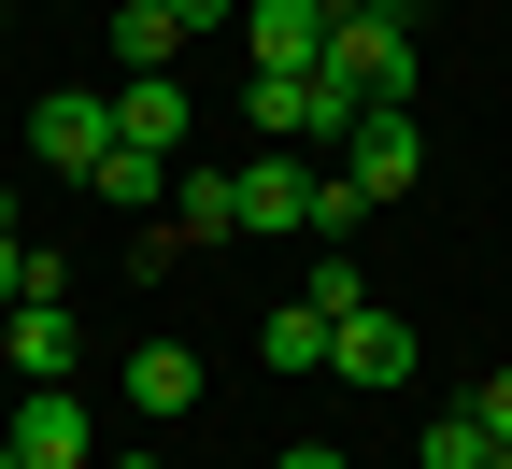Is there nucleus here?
<instances>
[{"label":"nucleus","mask_w":512,"mask_h":469,"mask_svg":"<svg viewBox=\"0 0 512 469\" xmlns=\"http://www.w3.org/2000/svg\"><path fill=\"white\" fill-rule=\"evenodd\" d=\"M413 0H342V29H328V86L356 114H413Z\"/></svg>","instance_id":"nucleus-1"},{"label":"nucleus","mask_w":512,"mask_h":469,"mask_svg":"<svg viewBox=\"0 0 512 469\" xmlns=\"http://www.w3.org/2000/svg\"><path fill=\"white\" fill-rule=\"evenodd\" d=\"M15 469H100V413L72 384H15Z\"/></svg>","instance_id":"nucleus-2"},{"label":"nucleus","mask_w":512,"mask_h":469,"mask_svg":"<svg viewBox=\"0 0 512 469\" xmlns=\"http://www.w3.org/2000/svg\"><path fill=\"white\" fill-rule=\"evenodd\" d=\"M328 370H342V384H370V398H399V384L427 370V342H413V327L370 299V313H342V327H328Z\"/></svg>","instance_id":"nucleus-3"},{"label":"nucleus","mask_w":512,"mask_h":469,"mask_svg":"<svg viewBox=\"0 0 512 469\" xmlns=\"http://www.w3.org/2000/svg\"><path fill=\"white\" fill-rule=\"evenodd\" d=\"M0 370H15V384H72V370H86L72 299H15V313H0Z\"/></svg>","instance_id":"nucleus-4"},{"label":"nucleus","mask_w":512,"mask_h":469,"mask_svg":"<svg viewBox=\"0 0 512 469\" xmlns=\"http://www.w3.org/2000/svg\"><path fill=\"white\" fill-rule=\"evenodd\" d=\"M342 185H356V199H413V185H427V128H413V114H356Z\"/></svg>","instance_id":"nucleus-5"},{"label":"nucleus","mask_w":512,"mask_h":469,"mask_svg":"<svg viewBox=\"0 0 512 469\" xmlns=\"http://www.w3.org/2000/svg\"><path fill=\"white\" fill-rule=\"evenodd\" d=\"M328 29H342V0H242L256 72H328Z\"/></svg>","instance_id":"nucleus-6"},{"label":"nucleus","mask_w":512,"mask_h":469,"mask_svg":"<svg viewBox=\"0 0 512 469\" xmlns=\"http://www.w3.org/2000/svg\"><path fill=\"white\" fill-rule=\"evenodd\" d=\"M100 143H114V100H86V86H57V100H29V157L43 171H100Z\"/></svg>","instance_id":"nucleus-7"},{"label":"nucleus","mask_w":512,"mask_h":469,"mask_svg":"<svg viewBox=\"0 0 512 469\" xmlns=\"http://www.w3.org/2000/svg\"><path fill=\"white\" fill-rule=\"evenodd\" d=\"M185 72H114V143H143V157H185Z\"/></svg>","instance_id":"nucleus-8"},{"label":"nucleus","mask_w":512,"mask_h":469,"mask_svg":"<svg viewBox=\"0 0 512 469\" xmlns=\"http://www.w3.org/2000/svg\"><path fill=\"white\" fill-rule=\"evenodd\" d=\"M242 228H256V242H313V171L256 143V171H242Z\"/></svg>","instance_id":"nucleus-9"},{"label":"nucleus","mask_w":512,"mask_h":469,"mask_svg":"<svg viewBox=\"0 0 512 469\" xmlns=\"http://www.w3.org/2000/svg\"><path fill=\"white\" fill-rule=\"evenodd\" d=\"M114 384H128V413H143V427L200 413V356H185V342H143V356H114Z\"/></svg>","instance_id":"nucleus-10"},{"label":"nucleus","mask_w":512,"mask_h":469,"mask_svg":"<svg viewBox=\"0 0 512 469\" xmlns=\"http://www.w3.org/2000/svg\"><path fill=\"white\" fill-rule=\"evenodd\" d=\"M86 199H100V214H171V157H143V143H100Z\"/></svg>","instance_id":"nucleus-11"},{"label":"nucleus","mask_w":512,"mask_h":469,"mask_svg":"<svg viewBox=\"0 0 512 469\" xmlns=\"http://www.w3.org/2000/svg\"><path fill=\"white\" fill-rule=\"evenodd\" d=\"M185 57V15L171 0H114V72H171Z\"/></svg>","instance_id":"nucleus-12"},{"label":"nucleus","mask_w":512,"mask_h":469,"mask_svg":"<svg viewBox=\"0 0 512 469\" xmlns=\"http://www.w3.org/2000/svg\"><path fill=\"white\" fill-rule=\"evenodd\" d=\"M171 228H185V242L242 228V171H171Z\"/></svg>","instance_id":"nucleus-13"},{"label":"nucleus","mask_w":512,"mask_h":469,"mask_svg":"<svg viewBox=\"0 0 512 469\" xmlns=\"http://www.w3.org/2000/svg\"><path fill=\"white\" fill-rule=\"evenodd\" d=\"M256 356H271V370H328V313H313V299H285L271 327H256Z\"/></svg>","instance_id":"nucleus-14"},{"label":"nucleus","mask_w":512,"mask_h":469,"mask_svg":"<svg viewBox=\"0 0 512 469\" xmlns=\"http://www.w3.org/2000/svg\"><path fill=\"white\" fill-rule=\"evenodd\" d=\"M484 455H498V441L470 427V398H456V413H427V441H413V469H484Z\"/></svg>","instance_id":"nucleus-15"},{"label":"nucleus","mask_w":512,"mask_h":469,"mask_svg":"<svg viewBox=\"0 0 512 469\" xmlns=\"http://www.w3.org/2000/svg\"><path fill=\"white\" fill-rule=\"evenodd\" d=\"M242 128H313V72H256L242 86Z\"/></svg>","instance_id":"nucleus-16"},{"label":"nucleus","mask_w":512,"mask_h":469,"mask_svg":"<svg viewBox=\"0 0 512 469\" xmlns=\"http://www.w3.org/2000/svg\"><path fill=\"white\" fill-rule=\"evenodd\" d=\"M356 228H370V199H356V185H342V171H313V242H328V256H342V242H356Z\"/></svg>","instance_id":"nucleus-17"},{"label":"nucleus","mask_w":512,"mask_h":469,"mask_svg":"<svg viewBox=\"0 0 512 469\" xmlns=\"http://www.w3.org/2000/svg\"><path fill=\"white\" fill-rule=\"evenodd\" d=\"M299 299L328 313V327H342V313H370V285H356V256H328V242H313V285H299Z\"/></svg>","instance_id":"nucleus-18"},{"label":"nucleus","mask_w":512,"mask_h":469,"mask_svg":"<svg viewBox=\"0 0 512 469\" xmlns=\"http://www.w3.org/2000/svg\"><path fill=\"white\" fill-rule=\"evenodd\" d=\"M470 427H484V441H498V455H512V356H498V370H484V384H470Z\"/></svg>","instance_id":"nucleus-19"},{"label":"nucleus","mask_w":512,"mask_h":469,"mask_svg":"<svg viewBox=\"0 0 512 469\" xmlns=\"http://www.w3.org/2000/svg\"><path fill=\"white\" fill-rule=\"evenodd\" d=\"M271 469H356V455H342V441H285Z\"/></svg>","instance_id":"nucleus-20"},{"label":"nucleus","mask_w":512,"mask_h":469,"mask_svg":"<svg viewBox=\"0 0 512 469\" xmlns=\"http://www.w3.org/2000/svg\"><path fill=\"white\" fill-rule=\"evenodd\" d=\"M0 469H15V398H0Z\"/></svg>","instance_id":"nucleus-21"},{"label":"nucleus","mask_w":512,"mask_h":469,"mask_svg":"<svg viewBox=\"0 0 512 469\" xmlns=\"http://www.w3.org/2000/svg\"><path fill=\"white\" fill-rule=\"evenodd\" d=\"M100 469H157V455H100Z\"/></svg>","instance_id":"nucleus-22"},{"label":"nucleus","mask_w":512,"mask_h":469,"mask_svg":"<svg viewBox=\"0 0 512 469\" xmlns=\"http://www.w3.org/2000/svg\"><path fill=\"white\" fill-rule=\"evenodd\" d=\"M0 29H15V0H0Z\"/></svg>","instance_id":"nucleus-23"},{"label":"nucleus","mask_w":512,"mask_h":469,"mask_svg":"<svg viewBox=\"0 0 512 469\" xmlns=\"http://www.w3.org/2000/svg\"><path fill=\"white\" fill-rule=\"evenodd\" d=\"M0 214H15V185H0Z\"/></svg>","instance_id":"nucleus-24"},{"label":"nucleus","mask_w":512,"mask_h":469,"mask_svg":"<svg viewBox=\"0 0 512 469\" xmlns=\"http://www.w3.org/2000/svg\"><path fill=\"white\" fill-rule=\"evenodd\" d=\"M484 469H512V455H484Z\"/></svg>","instance_id":"nucleus-25"},{"label":"nucleus","mask_w":512,"mask_h":469,"mask_svg":"<svg viewBox=\"0 0 512 469\" xmlns=\"http://www.w3.org/2000/svg\"><path fill=\"white\" fill-rule=\"evenodd\" d=\"M498 342H512V327H498Z\"/></svg>","instance_id":"nucleus-26"}]
</instances>
